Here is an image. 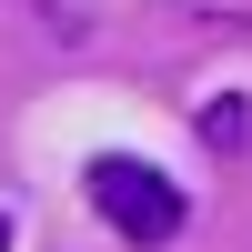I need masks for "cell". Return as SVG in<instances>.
<instances>
[{
	"label": "cell",
	"mask_w": 252,
	"mask_h": 252,
	"mask_svg": "<svg viewBox=\"0 0 252 252\" xmlns=\"http://www.w3.org/2000/svg\"><path fill=\"white\" fill-rule=\"evenodd\" d=\"M81 192H91V212L111 222L121 242H141V252H161L182 232V212H192L182 182L161 172V161H141V152H91V161H81Z\"/></svg>",
	"instance_id": "6da1fadb"
},
{
	"label": "cell",
	"mask_w": 252,
	"mask_h": 252,
	"mask_svg": "<svg viewBox=\"0 0 252 252\" xmlns=\"http://www.w3.org/2000/svg\"><path fill=\"white\" fill-rule=\"evenodd\" d=\"M202 131H212V152H242V131H252V111H242V91H222L212 111H202Z\"/></svg>",
	"instance_id": "7a4b0ae2"
},
{
	"label": "cell",
	"mask_w": 252,
	"mask_h": 252,
	"mask_svg": "<svg viewBox=\"0 0 252 252\" xmlns=\"http://www.w3.org/2000/svg\"><path fill=\"white\" fill-rule=\"evenodd\" d=\"M0 252H10V212H0Z\"/></svg>",
	"instance_id": "3957f363"
}]
</instances>
